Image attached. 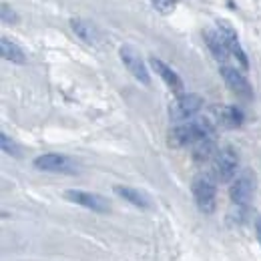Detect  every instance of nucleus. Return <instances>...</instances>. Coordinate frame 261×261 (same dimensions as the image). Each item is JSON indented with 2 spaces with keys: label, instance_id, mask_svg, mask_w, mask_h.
I'll list each match as a JSON object with an SVG mask.
<instances>
[{
  "label": "nucleus",
  "instance_id": "dca6fc26",
  "mask_svg": "<svg viewBox=\"0 0 261 261\" xmlns=\"http://www.w3.org/2000/svg\"><path fill=\"white\" fill-rule=\"evenodd\" d=\"M115 193L119 197H123L125 201H129L130 205H135V207H141V209H149V207H151L149 197L145 195V193H141V191H137V189H133V187L117 185V187H115Z\"/></svg>",
  "mask_w": 261,
  "mask_h": 261
},
{
  "label": "nucleus",
  "instance_id": "4468645a",
  "mask_svg": "<svg viewBox=\"0 0 261 261\" xmlns=\"http://www.w3.org/2000/svg\"><path fill=\"white\" fill-rule=\"evenodd\" d=\"M0 53H2V57H4L6 61H10V63H16V65H24V63H27L24 50H22L16 42H12L10 38H6V36L0 38Z\"/></svg>",
  "mask_w": 261,
  "mask_h": 261
},
{
  "label": "nucleus",
  "instance_id": "1a4fd4ad",
  "mask_svg": "<svg viewBox=\"0 0 261 261\" xmlns=\"http://www.w3.org/2000/svg\"><path fill=\"white\" fill-rule=\"evenodd\" d=\"M219 33H221L223 40H225V46H227L229 55H233V57H235V61L241 65V68H243V70H247V68H249L247 55H245L243 46L239 44V38H237L235 31L231 29V24L225 22V20H219Z\"/></svg>",
  "mask_w": 261,
  "mask_h": 261
},
{
  "label": "nucleus",
  "instance_id": "f257e3e1",
  "mask_svg": "<svg viewBox=\"0 0 261 261\" xmlns=\"http://www.w3.org/2000/svg\"><path fill=\"white\" fill-rule=\"evenodd\" d=\"M213 135V125L207 119H191L169 133V145L179 149V147H187V145H195L201 139L211 137Z\"/></svg>",
  "mask_w": 261,
  "mask_h": 261
},
{
  "label": "nucleus",
  "instance_id": "412c9836",
  "mask_svg": "<svg viewBox=\"0 0 261 261\" xmlns=\"http://www.w3.org/2000/svg\"><path fill=\"white\" fill-rule=\"evenodd\" d=\"M255 233H257V239H259V243H261V215L255 219Z\"/></svg>",
  "mask_w": 261,
  "mask_h": 261
},
{
  "label": "nucleus",
  "instance_id": "423d86ee",
  "mask_svg": "<svg viewBox=\"0 0 261 261\" xmlns=\"http://www.w3.org/2000/svg\"><path fill=\"white\" fill-rule=\"evenodd\" d=\"M219 70H221V76H223V81L227 83V87L237 95V97L243 98V100H251V98H253V89H251L249 81L245 79V74H243L241 70H237V68L227 66V65H223Z\"/></svg>",
  "mask_w": 261,
  "mask_h": 261
},
{
  "label": "nucleus",
  "instance_id": "aec40b11",
  "mask_svg": "<svg viewBox=\"0 0 261 261\" xmlns=\"http://www.w3.org/2000/svg\"><path fill=\"white\" fill-rule=\"evenodd\" d=\"M0 12H2V22H16V20H18V14H16L6 2H2Z\"/></svg>",
  "mask_w": 261,
  "mask_h": 261
},
{
  "label": "nucleus",
  "instance_id": "f3484780",
  "mask_svg": "<svg viewBox=\"0 0 261 261\" xmlns=\"http://www.w3.org/2000/svg\"><path fill=\"white\" fill-rule=\"evenodd\" d=\"M213 155H215V143L211 137H205L193 145V159L195 161H207Z\"/></svg>",
  "mask_w": 261,
  "mask_h": 261
},
{
  "label": "nucleus",
  "instance_id": "7ed1b4c3",
  "mask_svg": "<svg viewBox=\"0 0 261 261\" xmlns=\"http://www.w3.org/2000/svg\"><path fill=\"white\" fill-rule=\"evenodd\" d=\"M203 107V98L195 93H183L169 105V117L175 123H183V121H191L199 113V109Z\"/></svg>",
  "mask_w": 261,
  "mask_h": 261
},
{
  "label": "nucleus",
  "instance_id": "2eb2a0df",
  "mask_svg": "<svg viewBox=\"0 0 261 261\" xmlns=\"http://www.w3.org/2000/svg\"><path fill=\"white\" fill-rule=\"evenodd\" d=\"M70 29L74 31V34H76L81 40H85V42H89V44H97L98 42V31L91 22H87V20L72 18V20H70Z\"/></svg>",
  "mask_w": 261,
  "mask_h": 261
},
{
  "label": "nucleus",
  "instance_id": "39448f33",
  "mask_svg": "<svg viewBox=\"0 0 261 261\" xmlns=\"http://www.w3.org/2000/svg\"><path fill=\"white\" fill-rule=\"evenodd\" d=\"M34 167L38 171H48V173H66V175L76 173V163L70 157L59 155V153H46V155L36 157Z\"/></svg>",
  "mask_w": 261,
  "mask_h": 261
},
{
  "label": "nucleus",
  "instance_id": "ddd939ff",
  "mask_svg": "<svg viewBox=\"0 0 261 261\" xmlns=\"http://www.w3.org/2000/svg\"><path fill=\"white\" fill-rule=\"evenodd\" d=\"M215 113H217V117H219L221 125H225V127H229V129L241 127V125H243V119H245L243 111H241L239 107H233V105H227V107H219Z\"/></svg>",
  "mask_w": 261,
  "mask_h": 261
},
{
  "label": "nucleus",
  "instance_id": "f03ea898",
  "mask_svg": "<svg viewBox=\"0 0 261 261\" xmlns=\"http://www.w3.org/2000/svg\"><path fill=\"white\" fill-rule=\"evenodd\" d=\"M193 197L201 213L209 215L215 211V201H217V187L215 181L209 175H199L193 181Z\"/></svg>",
  "mask_w": 261,
  "mask_h": 261
},
{
  "label": "nucleus",
  "instance_id": "6e6552de",
  "mask_svg": "<svg viewBox=\"0 0 261 261\" xmlns=\"http://www.w3.org/2000/svg\"><path fill=\"white\" fill-rule=\"evenodd\" d=\"M119 55H121V61L125 63V66H127V70H129L130 74L139 83H143L145 87H149L151 85V76H149V70H147L145 63H143V59L139 57V53L133 46H121Z\"/></svg>",
  "mask_w": 261,
  "mask_h": 261
},
{
  "label": "nucleus",
  "instance_id": "f8f14e48",
  "mask_svg": "<svg viewBox=\"0 0 261 261\" xmlns=\"http://www.w3.org/2000/svg\"><path fill=\"white\" fill-rule=\"evenodd\" d=\"M203 36H205V42H207L211 55H213L217 61L223 63L229 57V50H227V46H225V40H223L221 33H219V31H213V29H207V31L203 33Z\"/></svg>",
  "mask_w": 261,
  "mask_h": 261
},
{
  "label": "nucleus",
  "instance_id": "9b49d317",
  "mask_svg": "<svg viewBox=\"0 0 261 261\" xmlns=\"http://www.w3.org/2000/svg\"><path fill=\"white\" fill-rule=\"evenodd\" d=\"M65 197L68 201H72V203H76L81 207H87L91 211H97V213H107L109 211L107 201L100 195H97V193H87V191H74V189H70V191L65 193Z\"/></svg>",
  "mask_w": 261,
  "mask_h": 261
},
{
  "label": "nucleus",
  "instance_id": "0eeeda50",
  "mask_svg": "<svg viewBox=\"0 0 261 261\" xmlns=\"http://www.w3.org/2000/svg\"><path fill=\"white\" fill-rule=\"evenodd\" d=\"M253 191H255V177L253 173L249 171H243L233 183H231V189H229V197L235 205H247L253 197Z\"/></svg>",
  "mask_w": 261,
  "mask_h": 261
},
{
  "label": "nucleus",
  "instance_id": "9d476101",
  "mask_svg": "<svg viewBox=\"0 0 261 261\" xmlns=\"http://www.w3.org/2000/svg\"><path fill=\"white\" fill-rule=\"evenodd\" d=\"M149 65L151 68L161 76L165 81V85L173 91V93H177V95H183V91H185V85H183V81H181V76L171 68L169 65H165L161 59H157V57H151V61H149Z\"/></svg>",
  "mask_w": 261,
  "mask_h": 261
},
{
  "label": "nucleus",
  "instance_id": "20e7f679",
  "mask_svg": "<svg viewBox=\"0 0 261 261\" xmlns=\"http://www.w3.org/2000/svg\"><path fill=\"white\" fill-rule=\"evenodd\" d=\"M239 167V157L233 147H223L213 157V175L219 183H229Z\"/></svg>",
  "mask_w": 261,
  "mask_h": 261
},
{
  "label": "nucleus",
  "instance_id": "6ab92c4d",
  "mask_svg": "<svg viewBox=\"0 0 261 261\" xmlns=\"http://www.w3.org/2000/svg\"><path fill=\"white\" fill-rule=\"evenodd\" d=\"M151 4H153V8L159 10L161 14H169V12L175 8L177 0H151Z\"/></svg>",
  "mask_w": 261,
  "mask_h": 261
},
{
  "label": "nucleus",
  "instance_id": "a211bd4d",
  "mask_svg": "<svg viewBox=\"0 0 261 261\" xmlns=\"http://www.w3.org/2000/svg\"><path fill=\"white\" fill-rule=\"evenodd\" d=\"M0 145H2V151H4L6 155H12V157H18V155H20L18 145H16L6 133H0Z\"/></svg>",
  "mask_w": 261,
  "mask_h": 261
}]
</instances>
